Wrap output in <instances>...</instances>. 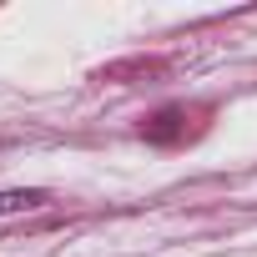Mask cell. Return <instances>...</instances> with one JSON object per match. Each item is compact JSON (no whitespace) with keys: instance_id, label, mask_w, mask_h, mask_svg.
<instances>
[{"instance_id":"1","label":"cell","mask_w":257,"mask_h":257,"mask_svg":"<svg viewBox=\"0 0 257 257\" xmlns=\"http://www.w3.org/2000/svg\"><path fill=\"white\" fill-rule=\"evenodd\" d=\"M41 202H46V192H0V212H31Z\"/></svg>"}]
</instances>
